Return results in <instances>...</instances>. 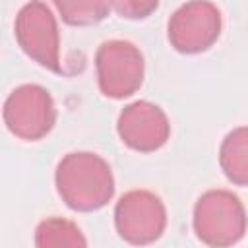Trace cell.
<instances>
[{"mask_svg":"<svg viewBox=\"0 0 248 248\" xmlns=\"http://www.w3.org/2000/svg\"><path fill=\"white\" fill-rule=\"evenodd\" d=\"M62 21L74 27H87L108 16V0H52Z\"/></svg>","mask_w":248,"mask_h":248,"instance_id":"8fae6325","label":"cell"},{"mask_svg":"<svg viewBox=\"0 0 248 248\" xmlns=\"http://www.w3.org/2000/svg\"><path fill=\"white\" fill-rule=\"evenodd\" d=\"M219 165L236 186H248V126L231 130L219 147Z\"/></svg>","mask_w":248,"mask_h":248,"instance_id":"9c48e42d","label":"cell"},{"mask_svg":"<svg viewBox=\"0 0 248 248\" xmlns=\"http://www.w3.org/2000/svg\"><path fill=\"white\" fill-rule=\"evenodd\" d=\"M2 116L6 128L16 138L39 141L56 124V105L43 85L23 83L6 97Z\"/></svg>","mask_w":248,"mask_h":248,"instance_id":"277c9868","label":"cell"},{"mask_svg":"<svg viewBox=\"0 0 248 248\" xmlns=\"http://www.w3.org/2000/svg\"><path fill=\"white\" fill-rule=\"evenodd\" d=\"M194 232L207 246H232L246 232V211L229 190H209L194 205Z\"/></svg>","mask_w":248,"mask_h":248,"instance_id":"7a4b0ae2","label":"cell"},{"mask_svg":"<svg viewBox=\"0 0 248 248\" xmlns=\"http://www.w3.org/2000/svg\"><path fill=\"white\" fill-rule=\"evenodd\" d=\"M54 182L62 202L79 213L97 211L114 196V176L108 163L91 151L66 153L58 161Z\"/></svg>","mask_w":248,"mask_h":248,"instance_id":"6da1fadb","label":"cell"},{"mask_svg":"<svg viewBox=\"0 0 248 248\" xmlns=\"http://www.w3.org/2000/svg\"><path fill=\"white\" fill-rule=\"evenodd\" d=\"M108 4L120 17L143 19L157 10L159 0H108Z\"/></svg>","mask_w":248,"mask_h":248,"instance_id":"7c38bea8","label":"cell"},{"mask_svg":"<svg viewBox=\"0 0 248 248\" xmlns=\"http://www.w3.org/2000/svg\"><path fill=\"white\" fill-rule=\"evenodd\" d=\"M14 35L19 48L39 66L60 74V35L50 8L43 0H29L14 21Z\"/></svg>","mask_w":248,"mask_h":248,"instance_id":"5b68a950","label":"cell"},{"mask_svg":"<svg viewBox=\"0 0 248 248\" xmlns=\"http://www.w3.org/2000/svg\"><path fill=\"white\" fill-rule=\"evenodd\" d=\"M221 35V12L211 0L182 4L167 23V37L174 50L198 54L213 46Z\"/></svg>","mask_w":248,"mask_h":248,"instance_id":"52a82bcc","label":"cell"},{"mask_svg":"<svg viewBox=\"0 0 248 248\" xmlns=\"http://www.w3.org/2000/svg\"><path fill=\"white\" fill-rule=\"evenodd\" d=\"M114 227L118 236L128 244H151L165 232V203L149 190H130L114 205Z\"/></svg>","mask_w":248,"mask_h":248,"instance_id":"8992f818","label":"cell"},{"mask_svg":"<svg viewBox=\"0 0 248 248\" xmlns=\"http://www.w3.org/2000/svg\"><path fill=\"white\" fill-rule=\"evenodd\" d=\"M116 132L124 145L140 153L161 149L170 136V122L165 110L149 101H136L122 108Z\"/></svg>","mask_w":248,"mask_h":248,"instance_id":"ba28073f","label":"cell"},{"mask_svg":"<svg viewBox=\"0 0 248 248\" xmlns=\"http://www.w3.org/2000/svg\"><path fill=\"white\" fill-rule=\"evenodd\" d=\"M35 244L41 248L87 246V240L76 223L62 219V217H48L37 225Z\"/></svg>","mask_w":248,"mask_h":248,"instance_id":"30bf717a","label":"cell"},{"mask_svg":"<svg viewBox=\"0 0 248 248\" xmlns=\"http://www.w3.org/2000/svg\"><path fill=\"white\" fill-rule=\"evenodd\" d=\"M99 89L108 99L132 97L143 83L145 62L140 48L122 39L101 43L95 52Z\"/></svg>","mask_w":248,"mask_h":248,"instance_id":"3957f363","label":"cell"}]
</instances>
